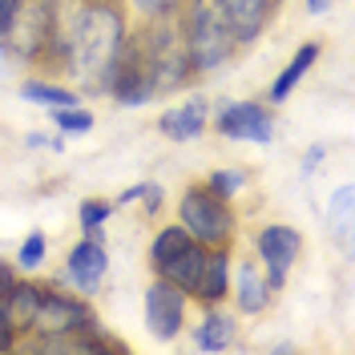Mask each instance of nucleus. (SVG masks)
I'll list each match as a JSON object with an SVG mask.
<instances>
[{
  "label": "nucleus",
  "instance_id": "f257e3e1",
  "mask_svg": "<svg viewBox=\"0 0 355 355\" xmlns=\"http://www.w3.org/2000/svg\"><path fill=\"white\" fill-rule=\"evenodd\" d=\"M130 33H125V17L117 12L110 0H89V12L81 21V33L69 49L61 73H73V81L81 93H105L117 65V53L125 49Z\"/></svg>",
  "mask_w": 355,
  "mask_h": 355
},
{
  "label": "nucleus",
  "instance_id": "f03ea898",
  "mask_svg": "<svg viewBox=\"0 0 355 355\" xmlns=\"http://www.w3.org/2000/svg\"><path fill=\"white\" fill-rule=\"evenodd\" d=\"M178 33L186 44V57L194 77L202 73H218L239 57V37L230 21L222 17L218 0H182V12H178Z\"/></svg>",
  "mask_w": 355,
  "mask_h": 355
},
{
  "label": "nucleus",
  "instance_id": "7ed1b4c3",
  "mask_svg": "<svg viewBox=\"0 0 355 355\" xmlns=\"http://www.w3.org/2000/svg\"><path fill=\"white\" fill-rule=\"evenodd\" d=\"M178 222L202 246H234V239H239V214H234V206L226 198H218V194H210L206 182L182 190V198H178Z\"/></svg>",
  "mask_w": 355,
  "mask_h": 355
},
{
  "label": "nucleus",
  "instance_id": "20e7f679",
  "mask_svg": "<svg viewBox=\"0 0 355 355\" xmlns=\"http://www.w3.org/2000/svg\"><path fill=\"white\" fill-rule=\"evenodd\" d=\"M97 327V315L81 295H69L61 287H41V303L33 315V327L24 339H41V335H65V331H89Z\"/></svg>",
  "mask_w": 355,
  "mask_h": 355
},
{
  "label": "nucleus",
  "instance_id": "39448f33",
  "mask_svg": "<svg viewBox=\"0 0 355 355\" xmlns=\"http://www.w3.org/2000/svg\"><path fill=\"white\" fill-rule=\"evenodd\" d=\"M186 311H190V295L182 287H174L170 279H157L146 287L141 295V315H146V331L162 339V343H174L178 335L186 331Z\"/></svg>",
  "mask_w": 355,
  "mask_h": 355
},
{
  "label": "nucleus",
  "instance_id": "423d86ee",
  "mask_svg": "<svg viewBox=\"0 0 355 355\" xmlns=\"http://www.w3.org/2000/svg\"><path fill=\"white\" fill-rule=\"evenodd\" d=\"M299 254H303V234L295 226H287V222H266V226L254 230V259L263 263L266 279H270L275 291L287 287V275L295 270Z\"/></svg>",
  "mask_w": 355,
  "mask_h": 355
},
{
  "label": "nucleus",
  "instance_id": "0eeeda50",
  "mask_svg": "<svg viewBox=\"0 0 355 355\" xmlns=\"http://www.w3.org/2000/svg\"><path fill=\"white\" fill-rule=\"evenodd\" d=\"M49 17H53V0H24L8 24V33L0 37V49L8 57H21V61H44Z\"/></svg>",
  "mask_w": 355,
  "mask_h": 355
},
{
  "label": "nucleus",
  "instance_id": "6e6552de",
  "mask_svg": "<svg viewBox=\"0 0 355 355\" xmlns=\"http://www.w3.org/2000/svg\"><path fill=\"white\" fill-rule=\"evenodd\" d=\"M105 279H110V246H105V239L81 234L65 254L61 283H69L77 295H97L105 287Z\"/></svg>",
  "mask_w": 355,
  "mask_h": 355
},
{
  "label": "nucleus",
  "instance_id": "1a4fd4ad",
  "mask_svg": "<svg viewBox=\"0 0 355 355\" xmlns=\"http://www.w3.org/2000/svg\"><path fill=\"white\" fill-rule=\"evenodd\" d=\"M214 125L226 141H250V146L275 141V113L263 101H226L214 117Z\"/></svg>",
  "mask_w": 355,
  "mask_h": 355
},
{
  "label": "nucleus",
  "instance_id": "9d476101",
  "mask_svg": "<svg viewBox=\"0 0 355 355\" xmlns=\"http://www.w3.org/2000/svg\"><path fill=\"white\" fill-rule=\"evenodd\" d=\"M239 315H266L270 303H275V287L266 279V270L259 259H234L230 266V295H226Z\"/></svg>",
  "mask_w": 355,
  "mask_h": 355
},
{
  "label": "nucleus",
  "instance_id": "9b49d317",
  "mask_svg": "<svg viewBox=\"0 0 355 355\" xmlns=\"http://www.w3.org/2000/svg\"><path fill=\"white\" fill-rule=\"evenodd\" d=\"M206 121H210V101L206 97H190V101H182V105H170V110L157 117V130L166 141H178V146H186V141H198L202 133H206Z\"/></svg>",
  "mask_w": 355,
  "mask_h": 355
},
{
  "label": "nucleus",
  "instance_id": "f8f14e48",
  "mask_svg": "<svg viewBox=\"0 0 355 355\" xmlns=\"http://www.w3.org/2000/svg\"><path fill=\"white\" fill-rule=\"evenodd\" d=\"M234 339H239V311L206 303L198 327H194V352H230Z\"/></svg>",
  "mask_w": 355,
  "mask_h": 355
},
{
  "label": "nucleus",
  "instance_id": "ddd939ff",
  "mask_svg": "<svg viewBox=\"0 0 355 355\" xmlns=\"http://www.w3.org/2000/svg\"><path fill=\"white\" fill-rule=\"evenodd\" d=\"M218 8H222V17L230 21L239 44H254L266 33L279 0H218Z\"/></svg>",
  "mask_w": 355,
  "mask_h": 355
},
{
  "label": "nucleus",
  "instance_id": "4468645a",
  "mask_svg": "<svg viewBox=\"0 0 355 355\" xmlns=\"http://www.w3.org/2000/svg\"><path fill=\"white\" fill-rule=\"evenodd\" d=\"M230 266H234L230 246H210L206 266H202V275H198V287H194L190 299H198L202 307L206 303H226V295H230Z\"/></svg>",
  "mask_w": 355,
  "mask_h": 355
},
{
  "label": "nucleus",
  "instance_id": "2eb2a0df",
  "mask_svg": "<svg viewBox=\"0 0 355 355\" xmlns=\"http://www.w3.org/2000/svg\"><path fill=\"white\" fill-rule=\"evenodd\" d=\"M319 57H323V44H319V41H303V44H299V49H295V57L287 61V69H283V73L270 81L266 101H270V105H283L291 93L303 85V77L315 69V61H319Z\"/></svg>",
  "mask_w": 355,
  "mask_h": 355
},
{
  "label": "nucleus",
  "instance_id": "dca6fc26",
  "mask_svg": "<svg viewBox=\"0 0 355 355\" xmlns=\"http://www.w3.org/2000/svg\"><path fill=\"white\" fill-rule=\"evenodd\" d=\"M21 101L41 105V110H65V105H81V89L49 81V77H28L21 81Z\"/></svg>",
  "mask_w": 355,
  "mask_h": 355
},
{
  "label": "nucleus",
  "instance_id": "f3484780",
  "mask_svg": "<svg viewBox=\"0 0 355 355\" xmlns=\"http://www.w3.org/2000/svg\"><path fill=\"white\" fill-rule=\"evenodd\" d=\"M113 202L105 198H85L81 206H77V226H81V234H89V239H105V222L113 218Z\"/></svg>",
  "mask_w": 355,
  "mask_h": 355
},
{
  "label": "nucleus",
  "instance_id": "a211bd4d",
  "mask_svg": "<svg viewBox=\"0 0 355 355\" xmlns=\"http://www.w3.org/2000/svg\"><path fill=\"white\" fill-rule=\"evenodd\" d=\"M246 186H250V174H246L243 166H222V170H214V174L206 178V190L218 194V198H226V202L243 198Z\"/></svg>",
  "mask_w": 355,
  "mask_h": 355
},
{
  "label": "nucleus",
  "instance_id": "6ab92c4d",
  "mask_svg": "<svg viewBox=\"0 0 355 355\" xmlns=\"http://www.w3.org/2000/svg\"><path fill=\"white\" fill-rule=\"evenodd\" d=\"M44 259H49V234H44V230H28L24 243L17 246V259H12L17 270H21V275H37L44 266Z\"/></svg>",
  "mask_w": 355,
  "mask_h": 355
},
{
  "label": "nucleus",
  "instance_id": "aec40b11",
  "mask_svg": "<svg viewBox=\"0 0 355 355\" xmlns=\"http://www.w3.org/2000/svg\"><path fill=\"white\" fill-rule=\"evenodd\" d=\"M49 117H53V125L65 133V137H85L93 125H97V117H93V110H85V105H65V110H49Z\"/></svg>",
  "mask_w": 355,
  "mask_h": 355
},
{
  "label": "nucleus",
  "instance_id": "412c9836",
  "mask_svg": "<svg viewBox=\"0 0 355 355\" xmlns=\"http://www.w3.org/2000/svg\"><path fill=\"white\" fill-rule=\"evenodd\" d=\"M133 8L146 21H174L178 12H182V0H133Z\"/></svg>",
  "mask_w": 355,
  "mask_h": 355
},
{
  "label": "nucleus",
  "instance_id": "4be33fe9",
  "mask_svg": "<svg viewBox=\"0 0 355 355\" xmlns=\"http://www.w3.org/2000/svg\"><path fill=\"white\" fill-rule=\"evenodd\" d=\"M133 206H141V214L154 218L157 210L166 206V186H162V182H141V190H137V202H133Z\"/></svg>",
  "mask_w": 355,
  "mask_h": 355
},
{
  "label": "nucleus",
  "instance_id": "5701e85b",
  "mask_svg": "<svg viewBox=\"0 0 355 355\" xmlns=\"http://www.w3.org/2000/svg\"><path fill=\"white\" fill-rule=\"evenodd\" d=\"M331 210L339 214V218H343V226H347V214H352V186H339V190H335Z\"/></svg>",
  "mask_w": 355,
  "mask_h": 355
},
{
  "label": "nucleus",
  "instance_id": "b1692460",
  "mask_svg": "<svg viewBox=\"0 0 355 355\" xmlns=\"http://www.w3.org/2000/svg\"><path fill=\"white\" fill-rule=\"evenodd\" d=\"M17 279H21V270H17V263H4V259H0V299H4L8 291L17 287Z\"/></svg>",
  "mask_w": 355,
  "mask_h": 355
},
{
  "label": "nucleus",
  "instance_id": "393cba45",
  "mask_svg": "<svg viewBox=\"0 0 355 355\" xmlns=\"http://www.w3.org/2000/svg\"><path fill=\"white\" fill-rule=\"evenodd\" d=\"M323 157H327V146H311V150H307V157H303V178H311V174H315Z\"/></svg>",
  "mask_w": 355,
  "mask_h": 355
},
{
  "label": "nucleus",
  "instance_id": "a878e982",
  "mask_svg": "<svg viewBox=\"0 0 355 355\" xmlns=\"http://www.w3.org/2000/svg\"><path fill=\"white\" fill-rule=\"evenodd\" d=\"M24 0H0V37L8 33V24H12V17H17V8H21Z\"/></svg>",
  "mask_w": 355,
  "mask_h": 355
},
{
  "label": "nucleus",
  "instance_id": "bb28decb",
  "mask_svg": "<svg viewBox=\"0 0 355 355\" xmlns=\"http://www.w3.org/2000/svg\"><path fill=\"white\" fill-rule=\"evenodd\" d=\"M24 146H28V150H44V146L53 150V137L44 130H33V133H24Z\"/></svg>",
  "mask_w": 355,
  "mask_h": 355
},
{
  "label": "nucleus",
  "instance_id": "cd10ccee",
  "mask_svg": "<svg viewBox=\"0 0 355 355\" xmlns=\"http://www.w3.org/2000/svg\"><path fill=\"white\" fill-rule=\"evenodd\" d=\"M335 8V0H307V17H327Z\"/></svg>",
  "mask_w": 355,
  "mask_h": 355
}]
</instances>
